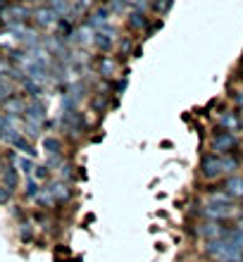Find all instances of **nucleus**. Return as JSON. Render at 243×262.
I'll list each match as a JSON object with an SVG mask.
<instances>
[{
    "label": "nucleus",
    "instance_id": "obj_34",
    "mask_svg": "<svg viewBox=\"0 0 243 262\" xmlns=\"http://www.w3.org/2000/svg\"><path fill=\"white\" fill-rule=\"evenodd\" d=\"M27 3H38V0H27Z\"/></svg>",
    "mask_w": 243,
    "mask_h": 262
},
{
    "label": "nucleus",
    "instance_id": "obj_4",
    "mask_svg": "<svg viewBox=\"0 0 243 262\" xmlns=\"http://www.w3.org/2000/svg\"><path fill=\"white\" fill-rule=\"evenodd\" d=\"M193 234L203 241H215V238H224V227L222 222H212V220H203L201 224L193 227Z\"/></svg>",
    "mask_w": 243,
    "mask_h": 262
},
{
    "label": "nucleus",
    "instance_id": "obj_12",
    "mask_svg": "<svg viewBox=\"0 0 243 262\" xmlns=\"http://www.w3.org/2000/svg\"><path fill=\"white\" fill-rule=\"evenodd\" d=\"M29 7H24V5H10L5 10V19H10L14 24V21H24L29 17Z\"/></svg>",
    "mask_w": 243,
    "mask_h": 262
},
{
    "label": "nucleus",
    "instance_id": "obj_1",
    "mask_svg": "<svg viewBox=\"0 0 243 262\" xmlns=\"http://www.w3.org/2000/svg\"><path fill=\"white\" fill-rule=\"evenodd\" d=\"M205 257L210 262H243V248H238L229 238H215V241H205L203 248Z\"/></svg>",
    "mask_w": 243,
    "mask_h": 262
},
{
    "label": "nucleus",
    "instance_id": "obj_17",
    "mask_svg": "<svg viewBox=\"0 0 243 262\" xmlns=\"http://www.w3.org/2000/svg\"><path fill=\"white\" fill-rule=\"evenodd\" d=\"M3 181H5V186L10 188V191H14V188H17V184H19L17 169H14V167H5V169H3Z\"/></svg>",
    "mask_w": 243,
    "mask_h": 262
},
{
    "label": "nucleus",
    "instance_id": "obj_15",
    "mask_svg": "<svg viewBox=\"0 0 243 262\" xmlns=\"http://www.w3.org/2000/svg\"><path fill=\"white\" fill-rule=\"evenodd\" d=\"M5 110H7V115H24V112H27V105H24V100L12 96L5 100Z\"/></svg>",
    "mask_w": 243,
    "mask_h": 262
},
{
    "label": "nucleus",
    "instance_id": "obj_23",
    "mask_svg": "<svg viewBox=\"0 0 243 262\" xmlns=\"http://www.w3.org/2000/svg\"><path fill=\"white\" fill-rule=\"evenodd\" d=\"M36 200H38V203H41L43 207H53V205H55V198L50 195L48 188H46V191H41V193L36 195Z\"/></svg>",
    "mask_w": 243,
    "mask_h": 262
},
{
    "label": "nucleus",
    "instance_id": "obj_21",
    "mask_svg": "<svg viewBox=\"0 0 243 262\" xmlns=\"http://www.w3.org/2000/svg\"><path fill=\"white\" fill-rule=\"evenodd\" d=\"M222 160H224V174H234L238 169V165H241L234 152H231V155H222Z\"/></svg>",
    "mask_w": 243,
    "mask_h": 262
},
{
    "label": "nucleus",
    "instance_id": "obj_18",
    "mask_svg": "<svg viewBox=\"0 0 243 262\" xmlns=\"http://www.w3.org/2000/svg\"><path fill=\"white\" fill-rule=\"evenodd\" d=\"M14 148H17V150H21V152H24V155H29V158H34V155H36V150H34V148H31V143H29V141H27V138H24V136H21V134H19V136H17V138H14Z\"/></svg>",
    "mask_w": 243,
    "mask_h": 262
},
{
    "label": "nucleus",
    "instance_id": "obj_22",
    "mask_svg": "<svg viewBox=\"0 0 243 262\" xmlns=\"http://www.w3.org/2000/svg\"><path fill=\"white\" fill-rule=\"evenodd\" d=\"M14 162H17V167H19L24 174H34V162H31V158H14Z\"/></svg>",
    "mask_w": 243,
    "mask_h": 262
},
{
    "label": "nucleus",
    "instance_id": "obj_20",
    "mask_svg": "<svg viewBox=\"0 0 243 262\" xmlns=\"http://www.w3.org/2000/svg\"><path fill=\"white\" fill-rule=\"evenodd\" d=\"M146 24H148V19H146V14H143V12L134 10V12L129 14V27H131V29H143Z\"/></svg>",
    "mask_w": 243,
    "mask_h": 262
},
{
    "label": "nucleus",
    "instance_id": "obj_10",
    "mask_svg": "<svg viewBox=\"0 0 243 262\" xmlns=\"http://www.w3.org/2000/svg\"><path fill=\"white\" fill-rule=\"evenodd\" d=\"M243 126V119L238 117L236 112H227L219 117V129H227V131H238Z\"/></svg>",
    "mask_w": 243,
    "mask_h": 262
},
{
    "label": "nucleus",
    "instance_id": "obj_26",
    "mask_svg": "<svg viewBox=\"0 0 243 262\" xmlns=\"http://www.w3.org/2000/svg\"><path fill=\"white\" fill-rule=\"evenodd\" d=\"M172 3H174V0H155V3H153V10L158 14H165L167 10L172 7Z\"/></svg>",
    "mask_w": 243,
    "mask_h": 262
},
{
    "label": "nucleus",
    "instance_id": "obj_33",
    "mask_svg": "<svg viewBox=\"0 0 243 262\" xmlns=\"http://www.w3.org/2000/svg\"><path fill=\"white\" fill-rule=\"evenodd\" d=\"M236 105L238 107H243V91H238L236 93Z\"/></svg>",
    "mask_w": 243,
    "mask_h": 262
},
{
    "label": "nucleus",
    "instance_id": "obj_6",
    "mask_svg": "<svg viewBox=\"0 0 243 262\" xmlns=\"http://www.w3.org/2000/svg\"><path fill=\"white\" fill-rule=\"evenodd\" d=\"M34 19H36V24L38 27H53V24H57L60 21V14L53 10V7H38L34 12Z\"/></svg>",
    "mask_w": 243,
    "mask_h": 262
},
{
    "label": "nucleus",
    "instance_id": "obj_3",
    "mask_svg": "<svg viewBox=\"0 0 243 262\" xmlns=\"http://www.w3.org/2000/svg\"><path fill=\"white\" fill-rule=\"evenodd\" d=\"M224 174V160L217 152H208L201 158V177L208 181H215Z\"/></svg>",
    "mask_w": 243,
    "mask_h": 262
},
{
    "label": "nucleus",
    "instance_id": "obj_13",
    "mask_svg": "<svg viewBox=\"0 0 243 262\" xmlns=\"http://www.w3.org/2000/svg\"><path fill=\"white\" fill-rule=\"evenodd\" d=\"M50 195L55 198V203H62V200H70V195H72V191L67 188V184H62V181H53L50 184Z\"/></svg>",
    "mask_w": 243,
    "mask_h": 262
},
{
    "label": "nucleus",
    "instance_id": "obj_25",
    "mask_svg": "<svg viewBox=\"0 0 243 262\" xmlns=\"http://www.w3.org/2000/svg\"><path fill=\"white\" fill-rule=\"evenodd\" d=\"M107 10H110V14H119L126 10V0H107Z\"/></svg>",
    "mask_w": 243,
    "mask_h": 262
},
{
    "label": "nucleus",
    "instance_id": "obj_30",
    "mask_svg": "<svg viewBox=\"0 0 243 262\" xmlns=\"http://www.w3.org/2000/svg\"><path fill=\"white\" fill-rule=\"evenodd\" d=\"M10 193H12V191L7 186H0V203H7V200H10Z\"/></svg>",
    "mask_w": 243,
    "mask_h": 262
},
{
    "label": "nucleus",
    "instance_id": "obj_19",
    "mask_svg": "<svg viewBox=\"0 0 243 262\" xmlns=\"http://www.w3.org/2000/svg\"><path fill=\"white\" fill-rule=\"evenodd\" d=\"M43 148H46V152H50V155H60V150H62V143H60V138H43Z\"/></svg>",
    "mask_w": 243,
    "mask_h": 262
},
{
    "label": "nucleus",
    "instance_id": "obj_24",
    "mask_svg": "<svg viewBox=\"0 0 243 262\" xmlns=\"http://www.w3.org/2000/svg\"><path fill=\"white\" fill-rule=\"evenodd\" d=\"M50 174V167L48 165H36L34 167V179L36 181H46Z\"/></svg>",
    "mask_w": 243,
    "mask_h": 262
},
{
    "label": "nucleus",
    "instance_id": "obj_27",
    "mask_svg": "<svg viewBox=\"0 0 243 262\" xmlns=\"http://www.w3.org/2000/svg\"><path fill=\"white\" fill-rule=\"evenodd\" d=\"M38 193H41V188H38V181H36V179H29V184H27V195H29V198H36Z\"/></svg>",
    "mask_w": 243,
    "mask_h": 262
},
{
    "label": "nucleus",
    "instance_id": "obj_8",
    "mask_svg": "<svg viewBox=\"0 0 243 262\" xmlns=\"http://www.w3.org/2000/svg\"><path fill=\"white\" fill-rule=\"evenodd\" d=\"M224 238H229V241L236 243L238 248H243V217L236 220L234 227H224Z\"/></svg>",
    "mask_w": 243,
    "mask_h": 262
},
{
    "label": "nucleus",
    "instance_id": "obj_28",
    "mask_svg": "<svg viewBox=\"0 0 243 262\" xmlns=\"http://www.w3.org/2000/svg\"><path fill=\"white\" fill-rule=\"evenodd\" d=\"M91 3H93V0H74V14L83 12V10H89Z\"/></svg>",
    "mask_w": 243,
    "mask_h": 262
},
{
    "label": "nucleus",
    "instance_id": "obj_31",
    "mask_svg": "<svg viewBox=\"0 0 243 262\" xmlns=\"http://www.w3.org/2000/svg\"><path fill=\"white\" fill-rule=\"evenodd\" d=\"M12 69H10V64H7V60H3L0 57V74H10Z\"/></svg>",
    "mask_w": 243,
    "mask_h": 262
},
{
    "label": "nucleus",
    "instance_id": "obj_5",
    "mask_svg": "<svg viewBox=\"0 0 243 262\" xmlns=\"http://www.w3.org/2000/svg\"><path fill=\"white\" fill-rule=\"evenodd\" d=\"M198 212H201L203 220L227 222L229 217H234V207H231V205H212V203H205Z\"/></svg>",
    "mask_w": 243,
    "mask_h": 262
},
{
    "label": "nucleus",
    "instance_id": "obj_32",
    "mask_svg": "<svg viewBox=\"0 0 243 262\" xmlns=\"http://www.w3.org/2000/svg\"><path fill=\"white\" fill-rule=\"evenodd\" d=\"M124 89H126V79H122V81L117 83V96H119V93H122Z\"/></svg>",
    "mask_w": 243,
    "mask_h": 262
},
{
    "label": "nucleus",
    "instance_id": "obj_29",
    "mask_svg": "<svg viewBox=\"0 0 243 262\" xmlns=\"http://www.w3.org/2000/svg\"><path fill=\"white\" fill-rule=\"evenodd\" d=\"M134 7H136L139 12H146V10H150V3H148V0H134Z\"/></svg>",
    "mask_w": 243,
    "mask_h": 262
},
{
    "label": "nucleus",
    "instance_id": "obj_16",
    "mask_svg": "<svg viewBox=\"0 0 243 262\" xmlns=\"http://www.w3.org/2000/svg\"><path fill=\"white\" fill-rule=\"evenodd\" d=\"M100 74H103L105 79H115V74H117V62H115L112 57H103V60H100Z\"/></svg>",
    "mask_w": 243,
    "mask_h": 262
},
{
    "label": "nucleus",
    "instance_id": "obj_9",
    "mask_svg": "<svg viewBox=\"0 0 243 262\" xmlns=\"http://www.w3.org/2000/svg\"><path fill=\"white\" fill-rule=\"evenodd\" d=\"M112 43H115V29L112 31H96V36H93V46L98 50H110Z\"/></svg>",
    "mask_w": 243,
    "mask_h": 262
},
{
    "label": "nucleus",
    "instance_id": "obj_2",
    "mask_svg": "<svg viewBox=\"0 0 243 262\" xmlns=\"http://www.w3.org/2000/svg\"><path fill=\"white\" fill-rule=\"evenodd\" d=\"M238 148V138L234 131H227V129H217L210 138V150L217 152V155H231L236 152Z\"/></svg>",
    "mask_w": 243,
    "mask_h": 262
},
{
    "label": "nucleus",
    "instance_id": "obj_7",
    "mask_svg": "<svg viewBox=\"0 0 243 262\" xmlns=\"http://www.w3.org/2000/svg\"><path fill=\"white\" fill-rule=\"evenodd\" d=\"M222 188L234 200H243V177H238V174H231V177H227V181H224Z\"/></svg>",
    "mask_w": 243,
    "mask_h": 262
},
{
    "label": "nucleus",
    "instance_id": "obj_14",
    "mask_svg": "<svg viewBox=\"0 0 243 262\" xmlns=\"http://www.w3.org/2000/svg\"><path fill=\"white\" fill-rule=\"evenodd\" d=\"M50 7H53L60 17H70V14H74V3H70V0H50Z\"/></svg>",
    "mask_w": 243,
    "mask_h": 262
},
{
    "label": "nucleus",
    "instance_id": "obj_11",
    "mask_svg": "<svg viewBox=\"0 0 243 262\" xmlns=\"http://www.w3.org/2000/svg\"><path fill=\"white\" fill-rule=\"evenodd\" d=\"M231 195L224 191V188H215V191H210L205 195V203H212V205H231Z\"/></svg>",
    "mask_w": 243,
    "mask_h": 262
}]
</instances>
